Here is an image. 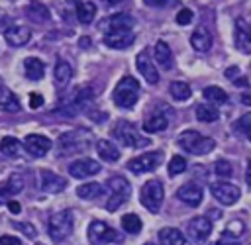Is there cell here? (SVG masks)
Instances as JSON below:
<instances>
[{
  "label": "cell",
  "mask_w": 251,
  "mask_h": 245,
  "mask_svg": "<svg viewBox=\"0 0 251 245\" xmlns=\"http://www.w3.org/2000/svg\"><path fill=\"white\" fill-rule=\"evenodd\" d=\"M139 98V82L133 76H124L114 88V102L124 110H131Z\"/></svg>",
  "instance_id": "6da1fadb"
},
{
  "label": "cell",
  "mask_w": 251,
  "mask_h": 245,
  "mask_svg": "<svg viewBox=\"0 0 251 245\" xmlns=\"http://www.w3.org/2000/svg\"><path fill=\"white\" fill-rule=\"evenodd\" d=\"M112 135H114V139H116V141H120L124 147L139 149V147H145V145H149V143H151L147 137L139 135L137 127H135L131 122H127V120L118 122V123L112 127Z\"/></svg>",
  "instance_id": "7a4b0ae2"
},
{
  "label": "cell",
  "mask_w": 251,
  "mask_h": 245,
  "mask_svg": "<svg viewBox=\"0 0 251 245\" xmlns=\"http://www.w3.org/2000/svg\"><path fill=\"white\" fill-rule=\"evenodd\" d=\"M178 143L184 151H188L192 155H208L216 147V141L212 137H206V135H202L194 129L182 131L180 137H178Z\"/></svg>",
  "instance_id": "3957f363"
},
{
  "label": "cell",
  "mask_w": 251,
  "mask_h": 245,
  "mask_svg": "<svg viewBox=\"0 0 251 245\" xmlns=\"http://www.w3.org/2000/svg\"><path fill=\"white\" fill-rule=\"evenodd\" d=\"M73 214L69 210H63V212H55L49 216V221H47V229H49V235L53 241L61 243L65 241L71 231H73Z\"/></svg>",
  "instance_id": "277c9868"
},
{
  "label": "cell",
  "mask_w": 251,
  "mask_h": 245,
  "mask_svg": "<svg viewBox=\"0 0 251 245\" xmlns=\"http://www.w3.org/2000/svg\"><path fill=\"white\" fill-rule=\"evenodd\" d=\"M90 145V133L84 129H75V131H67L59 137V149L63 155H75V153H82L86 151Z\"/></svg>",
  "instance_id": "5b68a950"
},
{
  "label": "cell",
  "mask_w": 251,
  "mask_h": 245,
  "mask_svg": "<svg viewBox=\"0 0 251 245\" xmlns=\"http://www.w3.org/2000/svg\"><path fill=\"white\" fill-rule=\"evenodd\" d=\"M108 188H110V198L106 202V210L116 212L118 208H122L127 198L131 196V184L124 178V176H112L108 180Z\"/></svg>",
  "instance_id": "8992f818"
},
{
  "label": "cell",
  "mask_w": 251,
  "mask_h": 245,
  "mask_svg": "<svg viewBox=\"0 0 251 245\" xmlns=\"http://www.w3.org/2000/svg\"><path fill=\"white\" fill-rule=\"evenodd\" d=\"M139 198H141V204L151 214H159V210L163 206V198H165L163 184L159 180H147L139 190Z\"/></svg>",
  "instance_id": "52a82bcc"
},
{
  "label": "cell",
  "mask_w": 251,
  "mask_h": 245,
  "mask_svg": "<svg viewBox=\"0 0 251 245\" xmlns=\"http://www.w3.org/2000/svg\"><path fill=\"white\" fill-rule=\"evenodd\" d=\"M92 98V90H90V86H78L73 94H69L67 98H63V102H61V106H59V114H63V116H75L76 112H80L84 106H86V102Z\"/></svg>",
  "instance_id": "ba28073f"
},
{
  "label": "cell",
  "mask_w": 251,
  "mask_h": 245,
  "mask_svg": "<svg viewBox=\"0 0 251 245\" xmlns=\"http://www.w3.org/2000/svg\"><path fill=\"white\" fill-rule=\"evenodd\" d=\"M163 155L159 151H149V153H141L137 157H133L131 161H127V169L133 172V174H143V172H149V171H155L161 163Z\"/></svg>",
  "instance_id": "9c48e42d"
},
{
  "label": "cell",
  "mask_w": 251,
  "mask_h": 245,
  "mask_svg": "<svg viewBox=\"0 0 251 245\" xmlns=\"http://www.w3.org/2000/svg\"><path fill=\"white\" fill-rule=\"evenodd\" d=\"M135 25V20L131 14H126V12H118V14H112L108 16L106 20L100 22V29L104 33H114V31H131Z\"/></svg>",
  "instance_id": "30bf717a"
},
{
  "label": "cell",
  "mask_w": 251,
  "mask_h": 245,
  "mask_svg": "<svg viewBox=\"0 0 251 245\" xmlns=\"http://www.w3.org/2000/svg\"><path fill=\"white\" fill-rule=\"evenodd\" d=\"M186 233H188V239L192 243H204L210 237V233H212V221H210V218H206V216L192 218L188 221V225H186Z\"/></svg>",
  "instance_id": "8fae6325"
},
{
  "label": "cell",
  "mask_w": 251,
  "mask_h": 245,
  "mask_svg": "<svg viewBox=\"0 0 251 245\" xmlns=\"http://www.w3.org/2000/svg\"><path fill=\"white\" fill-rule=\"evenodd\" d=\"M210 192L222 206H233L241 196V190L231 182H214L210 186Z\"/></svg>",
  "instance_id": "7c38bea8"
},
{
  "label": "cell",
  "mask_w": 251,
  "mask_h": 245,
  "mask_svg": "<svg viewBox=\"0 0 251 245\" xmlns=\"http://www.w3.org/2000/svg\"><path fill=\"white\" fill-rule=\"evenodd\" d=\"M116 239H118V233L108 223H104L100 220L90 221V225H88V241H90V245H104V243L116 241Z\"/></svg>",
  "instance_id": "4fadbf2b"
},
{
  "label": "cell",
  "mask_w": 251,
  "mask_h": 245,
  "mask_svg": "<svg viewBox=\"0 0 251 245\" xmlns=\"http://www.w3.org/2000/svg\"><path fill=\"white\" fill-rule=\"evenodd\" d=\"M100 163L90 159V157H84V159H76L69 165V174L75 176V178H86V176H94L100 172Z\"/></svg>",
  "instance_id": "5bb4252c"
},
{
  "label": "cell",
  "mask_w": 251,
  "mask_h": 245,
  "mask_svg": "<svg viewBox=\"0 0 251 245\" xmlns=\"http://www.w3.org/2000/svg\"><path fill=\"white\" fill-rule=\"evenodd\" d=\"M51 145H53V141L49 137H45V135H39V133H29L24 139V149L31 157H43L51 149Z\"/></svg>",
  "instance_id": "9a60e30c"
},
{
  "label": "cell",
  "mask_w": 251,
  "mask_h": 245,
  "mask_svg": "<svg viewBox=\"0 0 251 245\" xmlns=\"http://www.w3.org/2000/svg\"><path fill=\"white\" fill-rule=\"evenodd\" d=\"M135 65H137V71L141 73V76H143L149 84H157V82H159V73H157L155 63L151 61V57H149L147 51H139V53H137Z\"/></svg>",
  "instance_id": "2e32d148"
},
{
  "label": "cell",
  "mask_w": 251,
  "mask_h": 245,
  "mask_svg": "<svg viewBox=\"0 0 251 245\" xmlns=\"http://www.w3.org/2000/svg\"><path fill=\"white\" fill-rule=\"evenodd\" d=\"M176 198H178L180 202H184L186 206L196 208V206H200V202H202V188H200L196 182H186V184H182V186L176 190Z\"/></svg>",
  "instance_id": "e0dca14e"
},
{
  "label": "cell",
  "mask_w": 251,
  "mask_h": 245,
  "mask_svg": "<svg viewBox=\"0 0 251 245\" xmlns=\"http://www.w3.org/2000/svg\"><path fill=\"white\" fill-rule=\"evenodd\" d=\"M39 186L43 192L47 194H57V192H63L67 188V180L51 171H41V178H39Z\"/></svg>",
  "instance_id": "ac0fdd59"
},
{
  "label": "cell",
  "mask_w": 251,
  "mask_h": 245,
  "mask_svg": "<svg viewBox=\"0 0 251 245\" xmlns=\"http://www.w3.org/2000/svg\"><path fill=\"white\" fill-rule=\"evenodd\" d=\"M135 41L133 31H114V33H104V43L110 49H126Z\"/></svg>",
  "instance_id": "d6986e66"
},
{
  "label": "cell",
  "mask_w": 251,
  "mask_h": 245,
  "mask_svg": "<svg viewBox=\"0 0 251 245\" xmlns=\"http://www.w3.org/2000/svg\"><path fill=\"white\" fill-rule=\"evenodd\" d=\"M4 37L8 41V45L12 47H22L29 41L31 37V31L25 27V25H10L6 31H4Z\"/></svg>",
  "instance_id": "ffe728a7"
},
{
  "label": "cell",
  "mask_w": 251,
  "mask_h": 245,
  "mask_svg": "<svg viewBox=\"0 0 251 245\" xmlns=\"http://www.w3.org/2000/svg\"><path fill=\"white\" fill-rule=\"evenodd\" d=\"M233 41H235V47H237L241 53H251V31L245 27V22H243L241 18L235 22Z\"/></svg>",
  "instance_id": "44dd1931"
},
{
  "label": "cell",
  "mask_w": 251,
  "mask_h": 245,
  "mask_svg": "<svg viewBox=\"0 0 251 245\" xmlns=\"http://www.w3.org/2000/svg\"><path fill=\"white\" fill-rule=\"evenodd\" d=\"M190 45L198 51V53H206L210 47H212V33L204 27V25H198L194 29V33L190 35Z\"/></svg>",
  "instance_id": "7402d4cb"
},
{
  "label": "cell",
  "mask_w": 251,
  "mask_h": 245,
  "mask_svg": "<svg viewBox=\"0 0 251 245\" xmlns=\"http://www.w3.org/2000/svg\"><path fill=\"white\" fill-rule=\"evenodd\" d=\"M0 110L2 112H8V114H14V112H20L22 106H20V100L16 98V94L4 86V82L0 80Z\"/></svg>",
  "instance_id": "603a6c76"
},
{
  "label": "cell",
  "mask_w": 251,
  "mask_h": 245,
  "mask_svg": "<svg viewBox=\"0 0 251 245\" xmlns=\"http://www.w3.org/2000/svg\"><path fill=\"white\" fill-rule=\"evenodd\" d=\"M159 245H186V237L176 227H163L159 231Z\"/></svg>",
  "instance_id": "cb8c5ba5"
},
{
  "label": "cell",
  "mask_w": 251,
  "mask_h": 245,
  "mask_svg": "<svg viewBox=\"0 0 251 245\" xmlns=\"http://www.w3.org/2000/svg\"><path fill=\"white\" fill-rule=\"evenodd\" d=\"M96 151H98V155L102 157V161L116 163V161L120 159L118 147H116L112 141H108V139H98V141H96Z\"/></svg>",
  "instance_id": "d4e9b609"
},
{
  "label": "cell",
  "mask_w": 251,
  "mask_h": 245,
  "mask_svg": "<svg viewBox=\"0 0 251 245\" xmlns=\"http://www.w3.org/2000/svg\"><path fill=\"white\" fill-rule=\"evenodd\" d=\"M24 71H25V76L29 80H39L43 78V73H45V65L43 61H39L37 57H27L24 61Z\"/></svg>",
  "instance_id": "484cf974"
},
{
  "label": "cell",
  "mask_w": 251,
  "mask_h": 245,
  "mask_svg": "<svg viewBox=\"0 0 251 245\" xmlns=\"http://www.w3.org/2000/svg\"><path fill=\"white\" fill-rule=\"evenodd\" d=\"M0 151L6 157H20L22 151H24V143L20 139H16V137L6 135V137L0 139Z\"/></svg>",
  "instance_id": "4316f807"
},
{
  "label": "cell",
  "mask_w": 251,
  "mask_h": 245,
  "mask_svg": "<svg viewBox=\"0 0 251 245\" xmlns=\"http://www.w3.org/2000/svg\"><path fill=\"white\" fill-rule=\"evenodd\" d=\"M155 61L163 69H171L173 67V51H171L169 43H165V41H157L155 43Z\"/></svg>",
  "instance_id": "83f0119b"
},
{
  "label": "cell",
  "mask_w": 251,
  "mask_h": 245,
  "mask_svg": "<svg viewBox=\"0 0 251 245\" xmlns=\"http://www.w3.org/2000/svg\"><path fill=\"white\" fill-rule=\"evenodd\" d=\"M73 76V67L67 63V61H59L55 65V71H53V80L57 86H67L69 80Z\"/></svg>",
  "instance_id": "f1b7e54d"
},
{
  "label": "cell",
  "mask_w": 251,
  "mask_h": 245,
  "mask_svg": "<svg viewBox=\"0 0 251 245\" xmlns=\"http://www.w3.org/2000/svg\"><path fill=\"white\" fill-rule=\"evenodd\" d=\"M94 16H96V6H94V2H90V0H82V2H78L76 4V20L80 22V24H90L92 20H94Z\"/></svg>",
  "instance_id": "f546056e"
},
{
  "label": "cell",
  "mask_w": 251,
  "mask_h": 245,
  "mask_svg": "<svg viewBox=\"0 0 251 245\" xmlns=\"http://www.w3.org/2000/svg\"><path fill=\"white\" fill-rule=\"evenodd\" d=\"M218 118H220L218 106H214V104H198L196 106V120L210 123V122H216Z\"/></svg>",
  "instance_id": "4dcf8cb0"
},
{
  "label": "cell",
  "mask_w": 251,
  "mask_h": 245,
  "mask_svg": "<svg viewBox=\"0 0 251 245\" xmlns=\"http://www.w3.org/2000/svg\"><path fill=\"white\" fill-rule=\"evenodd\" d=\"M102 192H104V186H102L100 182H84V184H80V186L76 188V194H78V198H82V200H94V198H98Z\"/></svg>",
  "instance_id": "1f68e13d"
},
{
  "label": "cell",
  "mask_w": 251,
  "mask_h": 245,
  "mask_svg": "<svg viewBox=\"0 0 251 245\" xmlns=\"http://www.w3.org/2000/svg\"><path fill=\"white\" fill-rule=\"evenodd\" d=\"M25 14H27V18H29L31 22H47V20L51 18L47 6L41 4V2H31V4L27 6Z\"/></svg>",
  "instance_id": "d6a6232c"
},
{
  "label": "cell",
  "mask_w": 251,
  "mask_h": 245,
  "mask_svg": "<svg viewBox=\"0 0 251 245\" xmlns=\"http://www.w3.org/2000/svg\"><path fill=\"white\" fill-rule=\"evenodd\" d=\"M202 94L214 106H220V104H226L227 102V92L224 88H220V86H206Z\"/></svg>",
  "instance_id": "836d02e7"
},
{
  "label": "cell",
  "mask_w": 251,
  "mask_h": 245,
  "mask_svg": "<svg viewBox=\"0 0 251 245\" xmlns=\"http://www.w3.org/2000/svg\"><path fill=\"white\" fill-rule=\"evenodd\" d=\"M167 127H169V120H167V116H161V114L151 116L143 122V129L147 133H157V131H163Z\"/></svg>",
  "instance_id": "e575fe53"
},
{
  "label": "cell",
  "mask_w": 251,
  "mask_h": 245,
  "mask_svg": "<svg viewBox=\"0 0 251 245\" xmlns=\"http://www.w3.org/2000/svg\"><path fill=\"white\" fill-rule=\"evenodd\" d=\"M22 190H24V178H22L20 174L8 176L6 182H4L2 188H0V192H2L4 196H14V194H18V192H22Z\"/></svg>",
  "instance_id": "d590c367"
},
{
  "label": "cell",
  "mask_w": 251,
  "mask_h": 245,
  "mask_svg": "<svg viewBox=\"0 0 251 245\" xmlns=\"http://www.w3.org/2000/svg\"><path fill=\"white\" fill-rule=\"evenodd\" d=\"M169 92H171V96H173L175 100H178V102L188 100V98H190V94H192L190 86H188L184 80H175V82H171Z\"/></svg>",
  "instance_id": "8d00e7d4"
},
{
  "label": "cell",
  "mask_w": 251,
  "mask_h": 245,
  "mask_svg": "<svg viewBox=\"0 0 251 245\" xmlns=\"http://www.w3.org/2000/svg\"><path fill=\"white\" fill-rule=\"evenodd\" d=\"M122 229L127 231V233L137 235L141 231V220H139V216L137 214H126L122 218Z\"/></svg>",
  "instance_id": "74e56055"
},
{
  "label": "cell",
  "mask_w": 251,
  "mask_h": 245,
  "mask_svg": "<svg viewBox=\"0 0 251 245\" xmlns=\"http://www.w3.org/2000/svg\"><path fill=\"white\" fill-rule=\"evenodd\" d=\"M235 131L241 133L243 137H247V139L251 141V112L243 114V116L235 122Z\"/></svg>",
  "instance_id": "f35d334b"
},
{
  "label": "cell",
  "mask_w": 251,
  "mask_h": 245,
  "mask_svg": "<svg viewBox=\"0 0 251 245\" xmlns=\"http://www.w3.org/2000/svg\"><path fill=\"white\" fill-rule=\"evenodd\" d=\"M184 171H186V159L180 157V155H175V157L169 161V174H171V176H176V174H180V172H184Z\"/></svg>",
  "instance_id": "ab89813d"
},
{
  "label": "cell",
  "mask_w": 251,
  "mask_h": 245,
  "mask_svg": "<svg viewBox=\"0 0 251 245\" xmlns=\"http://www.w3.org/2000/svg\"><path fill=\"white\" fill-rule=\"evenodd\" d=\"M214 172H216L218 176L229 178V176L233 174V169H231V165H229L227 161H218V163L214 165Z\"/></svg>",
  "instance_id": "60d3db41"
},
{
  "label": "cell",
  "mask_w": 251,
  "mask_h": 245,
  "mask_svg": "<svg viewBox=\"0 0 251 245\" xmlns=\"http://www.w3.org/2000/svg\"><path fill=\"white\" fill-rule=\"evenodd\" d=\"M190 22H192V10H188V8L178 10V14H176V24H178V25H188Z\"/></svg>",
  "instance_id": "b9f144b4"
},
{
  "label": "cell",
  "mask_w": 251,
  "mask_h": 245,
  "mask_svg": "<svg viewBox=\"0 0 251 245\" xmlns=\"http://www.w3.org/2000/svg\"><path fill=\"white\" fill-rule=\"evenodd\" d=\"M243 223L239 221V220H235V221H231L229 225H227V231H226V235H229V237H239L241 233H243Z\"/></svg>",
  "instance_id": "7bdbcfd3"
},
{
  "label": "cell",
  "mask_w": 251,
  "mask_h": 245,
  "mask_svg": "<svg viewBox=\"0 0 251 245\" xmlns=\"http://www.w3.org/2000/svg\"><path fill=\"white\" fill-rule=\"evenodd\" d=\"M147 6L151 8H167V6H175L176 0H143Z\"/></svg>",
  "instance_id": "ee69618b"
},
{
  "label": "cell",
  "mask_w": 251,
  "mask_h": 245,
  "mask_svg": "<svg viewBox=\"0 0 251 245\" xmlns=\"http://www.w3.org/2000/svg\"><path fill=\"white\" fill-rule=\"evenodd\" d=\"M14 225H16V227H20V231H22V233H25L29 239H33V237L37 235V231H35V227H33L31 223H14Z\"/></svg>",
  "instance_id": "f6af8a7d"
},
{
  "label": "cell",
  "mask_w": 251,
  "mask_h": 245,
  "mask_svg": "<svg viewBox=\"0 0 251 245\" xmlns=\"http://www.w3.org/2000/svg\"><path fill=\"white\" fill-rule=\"evenodd\" d=\"M41 106H43V96L31 92V94H29V108H31V110H37V108H41Z\"/></svg>",
  "instance_id": "bcb514c9"
},
{
  "label": "cell",
  "mask_w": 251,
  "mask_h": 245,
  "mask_svg": "<svg viewBox=\"0 0 251 245\" xmlns=\"http://www.w3.org/2000/svg\"><path fill=\"white\" fill-rule=\"evenodd\" d=\"M0 245H22V241L14 235H2L0 237Z\"/></svg>",
  "instance_id": "7dc6e473"
},
{
  "label": "cell",
  "mask_w": 251,
  "mask_h": 245,
  "mask_svg": "<svg viewBox=\"0 0 251 245\" xmlns=\"http://www.w3.org/2000/svg\"><path fill=\"white\" fill-rule=\"evenodd\" d=\"M237 73H239V69H237V67H229V69H226V78H231V80H235Z\"/></svg>",
  "instance_id": "c3c4849f"
},
{
  "label": "cell",
  "mask_w": 251,
  "mask_h": 245,
  "mask_svg": "<svg viewBox=\"0 0 251 245\" xmlns=\"http://www.w3.org/2000/svg\"><path fill=\"white\" fill-rule=\"evenodd\" d=\"M241 102H243L245 106H251V88H247V90L241 94Z\"/></svg>",
  "instance_id": "681fc988"
},
{
  "label": "cell",
  "mask_w": 251,
  "mask_h": 245,
  "mask_svg": "<svg viewBox=\"0 0 251 245\" xmlns=\"http://www.w3.org/2000/svg\"><path fill=\"white\" fill-rule=\"evenodd\" d=\"M8 210H10L12 214H20V204H18L16 200H12V202H8Z\"/></svg>",
  "instance_id": "f907efd6"
},
{
  "label": "cell",
  "mask_w": 251,
  "mask_h": 245,
  "mask_svg": "<svg viewBox=\"0 0 251 245\" xmlns=\"http://www.w3.org/2000/svg\"><path fill=\"white\" fill-rule=\"evenodd\" d=\"M245 180H247V184L251 186V159H249V163H247V171H245Z\"/></svg>",
  "instance_id": "816d5d0a"
},
{
  "label": "cell",
  "mask_w": 251,
  "mask_h": 245,
  "mask_svg": "<svg viewBox=\"0 0 251 245\" xmlns=\"http://www.w3.org/2000/svg\"><path fill=\"white\" fill-rule=\"evenodd\" d=\"M80 45H82V47H84V45L88 47V45H90V39H88V37H80Z\"/></svg>",
  "instance_id": "f5cc1de1"
},
{
  "label": "cell",
  "mask_w": 251,
  "mask_h": 245,
  "mask_svg": "<svg viewBox=\"0 0 251 245\" xmlns=\"http://www.w3.org/2000/svg\"><path fill=\"white\" fill-rule=\"evenodd\" d=\"M110 4H118V2H122V0H108Z\"/></svg>",
  "instance_id": "db71d44e"
},
{
  "label": "cell",
  "mask_w": 251,
  "mask_h": 245,
  "mask_svg": "<svg viewBox=\"0 0 251 245\" xmlns=\"http://www.w3.org/2000/svg\"><path fill=\"white\" fill-rule=\"evenodd\" d=\"M214 245H224V243H214Z\"/></svg>",
  "instance_id": "11a10c76"
},
{
  "label": "cell",
  "mask_w": 251,
  "mask_h": 245,
  "mask_svg": "<svg viewBox=\"0 0 251 245\" xmlns=\"http://www.w3.org/2000/svg\"><path fill=\"white\" fill-rule=\"evenodd\" d=\"M145 245H155V243H145Z\"/></svg>",
  "instance_id": "9f6ffc18"
}]
</instances>
